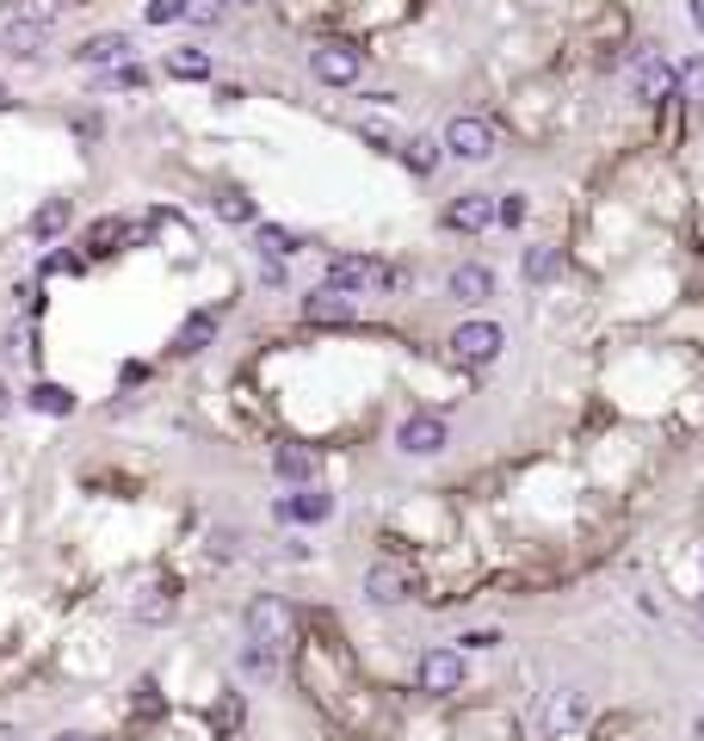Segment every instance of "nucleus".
Here are the masks:
<instances>
[{
	"instance_id": "obj_21",
	"label": "nucleus",
	"mask_w": 704,
	"mask_h": 741,
	"mask_svg": "<svg viewBox=\"0 0 704 741\" xmlns=\"http://www.w3.org/2000/svg\"><path fill=\"white\" fill-rule=\"evenodd\" d=\"M254 247H260V260H279V267H285L304 242H297L285 223H254Z\"/></svg>"
},
{
	"instance_id": "obj_32",
	"label": "nucleus",
	"mask_w": 704,
	"mask_h": 741,
	"mask_svg": "<svg viewBox=\"0 0 704 741\" xmlns=\"http://www.w3.org/2000/svg\"><path fill=\"white\" fill-rule=\"evenodd\" d=\"M680 99H692V106H704V57H692L680 69Z\"/></svg>"
},
{
	"instance_id": "obj_30",
	"label": "nucleus",
	"mask_w": 704,
	"mask_h": 741,
	"mask_svg": "<svg viewBox=\"0 0 704 741\" xmlns=\"http://www.w3.org/2000/svg\"><path fill=\"white\" fill-rule=\"evenodd\" d=\"M235 556H242V532H235V526H217V532H210V563H235Z\"/></svg>"
},
{
	"instance_id": "obj_16",
	"label": "nucleus",
	"mask_w": 704,
	"mask_h": 741,
	"mask_svg": "<svg viewBox=\"0 0 704 741\" xmlns=\"http://www.w3.org/2000/svg\"><path fill=\"white\" fill-rule=\"evenodd\" d=\"M588 717V692H575V686H556L551 699H544V729H551V736H563V729H575V723Z\"/></svg>"
},
{
	"instance_id": "obj_7",
	"label": "nucleus",
	"mask_w": 704,
	"mask_h": 741,
	"mask_svg": "<svg viewBox=\"0 0 704 741\" xmlns=\"http://www.w3.org/2000/svg\"><path fill=\"white\" fill-rule=\"evenodd\" d=\"M415 680H420V692H433V699L457 692V686H464V649H420Z\"/></svg>"
},
{
	"instance_id": "obj_40",
	"label": "nucleus",
	"mask_w": 704,
	"mask_h": 741,
	"mask_svg": "<svg viewBox=\"0 0 704 741\" xmlns=\"http://www.w3.org/2000/svg\"><path fill=\"white\" fill-rule=\"evenodd\" d=\"M0 106H7V81H0Z\"/></svg>"
},
{
	"instance_id": "obj_34",
	"label": "nucleus",
	"mask_w": 704,
	"mask_h": 741,
	"mask_svg": "<svg viewBox=\"0 0 704 741\" xmlns=\"http://www.w3.org/2000/svg\"><path fill=\"white\" fill-rule=\"evenodd\" d=\"M495 223H507V229H519V223H526V198H519V192H507V198H501Z\"/></svg>"
},
{
	"instance_id": "obj_10",
	"label": "nucleus",
	"mask_w": 704,
	"mask_h": 741,
	"mask_svg": "<svg viewBox=\"0 0 704 741\" xmlns=\"http://www.w3.org/2000/svg\"><path fill=\"white\" fill-rule=\"evenodd\" d=\"M408 593H415V575L402 569V563H371L365 569V600L371 606H402Z\"/></svg>"
},
{
	"instance_id": "obj_37",
	"label": "nucleus",
	"mask_w": 704,
	"mask_h": 741,
	"mask_svg": "<svg viewBox=\"0 0 704 741\" xmlns=\"http://www.w3.org/2000/svg\"><path fill=\"white\" fill-rule=\"evenodd\" d=\"M0 741H25V736L13 729V723H0Z\"/></svg>"
},
{
	"instance_id": "obj_22",
	"label": "nucleus",
	"mask_w": 704,
	"mask_h": 741,
	"mask_svg": "<svg viewBox=\"0 0 704 741\" xmlns=\"http://www.w3.org/2000/svg\"><path fill=\"white\" fill-rule=\"evenodd\" d=\"M25 402H32V408H38V415H75V390H62V383H50V378H38V383H32V396H25Z\"/></svg>"
},
{
	"instance_id": "obj_20",
	"label": "nucleus",
	"mask_w": 704,
	"mask_h": 741,
	"mask_svg": "<svg viewBox=\"0 0 704 741\" xmlns=\"http://www.w3.org/2000/svg\"><path fill=\"white\" fill-rule=\"evenodd\" d=\"M69 223H75V205H69V198H44V205L32 210V242H57Z\"/></svg>"
},
{
	"instance_id": "obj_9",
	"label": "nucleus",
	"mask_w": 704,
	"mask_h": 741,
	"mask_svg": "<svg viewBox=\"0 0 704 741\" xmlns=\"http://www.w3.org/2000/svg\"><path fill=\"white\" fill-rule=\"evenodd\" d=\"M44 44H50V20H38V13H13V20L0 25V50L7 57H44Z\"/></svg>"
},
{
	"instance_id": "obj_17",
	"label": "nucleus",
	"mask_w": 704,
	"mask_h": 741,
	"mask_svg": "<svg viewBox=\"0 0 704 741\" xmlns=\"http://www.w3.org/2000/svg\"><path fill=\"white\" fill-rule=\"evenodd\" d=\"M445 291H452L457 304H489V297H495V272L477 267V260H464V267H452Z\"/></svg>"
},
{
	"instance_id": "obj_24",
	"label": "nucleus",
	"mask_w": 704,
	"mask_h": 741,
	"mask_svg": "<svg viewBox=\"0 0 704 741\" xmlns=\"http://www.w3.org/2000/svg\"><path fill=\"white\" fill-rule=\"evenodd\" d=\"M526 279H532V285H551V279H563V247H551V242L526 247Z\"/></svg>"
},
{
	"instance_id": "obj_1",
	"label": "nucleus",
	"mask_w": 704,
	"mask_h": 741,
	"mask_svg": "<svg viewBox=\"0 0 704 741\" xmlns=\"http://www.w3.org/2000/svg\"><path fill=\"white\" fill-rule=\"evenodd\" d=\"M402 285L396 267H383L371 254H341V260H328V291H346V297H371V291H390Z\"/></svg>"
},
{
	"instance_id": "obj_35",
	"label": "nucleus",
	"mask_w": 704,
	"mask_h": 741,
	"mask_svg": "<svg viewBox=\"0 0 704 741\" xmlns=\"http://www.w3.org/2000/svg\"><path fill=\"white\" fill-rule=\"evenodd\" d=\"M495 643H501L495 630H464V649H495Z\"/></svg>"
},
{
	"instance_id": "obj_29",
	"label": "nucleus",
	"mask_w": 704,
	"mask_h": 741,
	"mask_svg": "<svg viewBox=\"0 0 704 741\" xmlns=\"http://www.w3.org/2000/svg\"><path fill=\"white\" fill-rule=\"evenodd\" d=\"M143 69H136V62H124V69H106V75H99V87H106V94H136V87H143Z\"/></svg>"
},
{
	"instance_id": "obj_28",
	"label": "nucleus",
	"mask_w": 704,
	"mask_h": 741,
	"mask_svg": "<svg viewBox=\"0 0 704 741\" xmlns=\"http://www.w3.org/2000/svg\"><path fill=\"white\" fill-rule=\"evenodd\" d=\"M217 217H223V223H254V198L248 192H235V186H223L217 192Z\"/></svg>"
},
{
	"instance_id": "obj_2",
	"label": "nucleus",
	"mask_w": 704,
	"mask_h": 741,
	"mask_svg": "<svg viewBox=\"0 0 704 741\" xmlns=\"http://www.w3.org/2000/svg\"><path fill=\"white\" fill-rule=\"evenodd\" d=\"M242 630H248V643L285 649V643H291V630H297V612H291L279 593H254L248 612H242Z\"/></svg>"
},
{
	"instance_id": "obj_18",
	"label": "nucleus",
	"mask_w": 704,
	"mask_h": 741,
	"mask_svg": "<svg viewBox=\"0 0 704 741\" xmlns=\"http://www.w3.org/2000/svg\"><path fill=\"white\" fill-rule=\"evenodd\" d=\"M353 316H359V304H353V297H346V291H309L304 297V322H353Z\"/></svg>"
},
{
	"instance_id": "obj_36",
	"label": "nucleus",
	"mask_w": 704,
	"mask_h": 741,
	"mask_svg": "<svg viewBox=\"0 0 704 741\" xmlns=\"http://www.w3.org/2000/svg\"><path fill=\"white\" fill-rule=\"evenodd\" d=\"M13 415V390H7V383H0V420Z\"/></svg>"
},
{
	"instance_id": "obj_3",
	"label": "nucleus",
	"mask_w": 704,
	"mask_h": 741,
	"mask_svg": "<svg viewBox=\"0 0 704 741\" xmlns=\"http://www.w3.org/2000/svg\"><path fill=\"white\" fill-rule=\"evenodd\" d=\"M439 143H445V155H452V161H495V149H501V136H495V124H489V118H477V112H457L452 124H445V136H439Z\"/></svg>"
},
{
	"instance_id": "obj_11",
	"label": "nucleus",
	"mask_w": 704,
	"mask_h": 741,
	"mask_svg": "<svg viewBox=\"0 0 704 741\" xmlns=\"http://www.w3.org/2000/svg\"><path fill=\"white\" fill-rule=\"evenodd\" d=\"M75 62L81 69H99V75H106V69H124V62H131V38H124V32H94V38L75 44Z\"/></svg>"
},
{
	"instance_id": "obj_23",
	"label": "nucleus",
	"mask_w": 704,
	"mask_h": 741,
	"mask_svg": "<svg viewBox=\"0 0 704 741\" xmlns=\"http://www.w3.org/2000/svg\"><path fill=\"white\" fill-rule=\"evenodd\" d=\"M136 618H143V625H168L173 618V588L168 581H149V588L136 593Z\"/></svg>"
},
{
	"instance_id": "obj_4",
	"label": "nucleus",
	"mask_w": 704,
	"mask_h": 741,
	"mask_svg": "<svg viewBox=\"0 0 704 741\" xmlns=\"http://www.w3.org/2000/svg\"><path fill=\"white\" fill-rule=\"evenodd\" d=\"M630 94L643 99V106H662V99L680 94V69H674L662 50H649V44H643V50L630 57Z\"/></svg>"
},
{
	"instance_id": "obj_41",
	"label": "nucleus",
	"mask_w": 704,
	"mask_h": 741,
	"mask_svg": "<svg viewBox=\"0 0 704 741\" xmlns=\"http://www.w3.org/2000/svg\"><path fill=\"white\" fill-rule=\"evenodd\" d=\"M229 7H254V0H229Z\"/></svg>"
},
{
	"instance_id": "obj_33",
	"label": "nucleus",
	"mask_w": 704,
	"mask_h": 741,
	"mask_svg": "<svg viewBox=\"0 0 704 741\" xmlns=\"http://www.w3.org/2000/svg\"><path fill=\"white\" fill-rule=\"evenodd\" d=\"M186 7H192L186 20H198V25H217L229 13V0H186Z\"/></svg>"
},
{
	"instance_id": "obj_31",
	"label": "nucleus",
	"mask_w": 704,
	"mask_h": 741,
	"mask_svg": "<svg viewBox=\"0 0 704 741\" xmlns=\"http://www.w3.org/2000/svg\"><path fill=\"white\" fill-rule=\"evenodd\" d=\"M186 13H192L186 0H149V7H143V20L149 25H180Z\"/></svg>"
},
{
	"instance_id": "obj_8",
	"label": "nucleus",
	"mask_w": 704,
	"mask_h": 741,
	"mask_svg": "<svg viewBox=\"0 0 704 741\" xmlns=\"http://www.w3.org/2000/svg\"><path fill=\"white\" fill-rule=\"evenodd\" d=\"M445 445H452V427H445L439 415H408L396 427V452L402 457H439Z\"/></svg>"
},
{
	"instance_id": "obj_12",
	"label": "nucleus",
	"mask_w": 704,
	"mask_h": 741,
	"mask_svg": "<svg viewBox=\"0 0 704 741\" xmlns=\"http://www.w3.org/2000/svg\"><path fill=\"white\" fill-rule=\"evenodd\" d=\"M501 198L495 192H464V198H452V210H445V223L457 229V235H482V229L495 223Z\"/></svg>"
},
{
	"instance_id": "obj_27",
	"label": "nucleus",
	"mask_w": 704,
	"mask_h": 741,
	"mask_svg": "<svg viewBox=\"0 0 704 741\" xmlns=\"http://www.w3.org/2000/svg\"><path fill=\"white\" fill-rule=\"evenodd\" d=\"M242 674H248V680H272V674H279V649L248 643V649H242Z\"/></svg>"
},
{
	"instance_id": "obj_5",
	"label": "nucleus",
	"mask_w": 704,
	"mask_h": 741,
	"mask_svg": "<svg viewBox=\"0 0 704 741\" xmlns=\"http://www.w3.org/2000/svg\"><path fill=\"white\" fill-rule=\"evenodd\" d=\"M309 75L322 81V87H353V81L365 75V50L346 38H328L309 50Z\"/></svg>"
},
{
	"instance_id": "obj_38",
	"label": "nucleus",
	"mask_w": 704,
	"mask_h": 741,
	"mask_svg": "<svg viewBox=\"0 0 704 741\" xmlns=\"http://www.w3.org/2000/svg\"><path fill=\"white\" fill-rule=\"evenodd\" d=\"M692 25H699V32H704V0H692Z\"/></svg>"
},
{
	"instance_id": "obj_13",
	"label": "nucleus",
	"mask_w": 704,
	"mask_h": 741,
	"mask_svg": "<svg viewBox=\"0 0 704 741\" xmlns=\"http://www.w3.org/2000/svg\"><path fill=\"white\" fill-rule=\"evenodd\" d=\"M328 514H334V494L328 489H297V494L279 501V519H285V526H322Z\"/></svg>"
},
{
	"instance_id": "obj_25",
	"label": "nucleus",
	"mask_w": 704,
	"mask_h": 741,
	"mask_svg": "<svg viewBox=\"0 0 704 741\" xmlns=\"http://www.w3.org/2000/svg\"><path fill=\"white\" fill-rule=\"evenodd\" d=\"M168 75L173 81H210V50L186 44V50H168Z\"/></svg>"
},
{
	"instance_id": "obj_26",
	"label": "nucleus",
	"mask_w": 704,
	"mask_h": 741,
	"mask_svg": "<svg viewBox=\"0 0 704 741\" xmlns=\"http://www.w3.org/2000/svg\"><path fill=\"white\" fill-rule=\"evenodd\" d=\"M439 155H445V143H439V136H415V143H402V161H408V173H415V180H427V173L439 168Z\"/></svg>"
},
{
	"instance_id": "obj_39",
	"label": "nucleus",
	"mask_w": 704,
	"mask_h": 741,
	"mask_svg": "<svg viewBox=\"0 0 704 741\" xmlns=\"http://www.w3.org/2000/svg\"><path fill=\"white\" fill-rule=\"evenodd\" d=\"M50 741H87V736H81V729H62V736H50Z\"/></svg>"
},
{
	"instance_id": "obj_14",
	"label": "nucleus",
	"mask_w": 704,
	"mask_h": 741,
	"mask_svg": "<svg viewBox=\"0 0 704 741\" xmlns=\"http://www.w3.org/2000/svg\"><path fill=\"white\" fill-rule=\"evenodd\" d=\"M272 470H279V482L316 489V476H322V457L309 452V445H279V452H272Z\"/></svg>"
},
{
	"instance_id": "obj_15",
	"label": "nucleus",
	"mask_w": 704,
	"mask_h": 741,
	"mask_svg": "<svg viewBox=\"0 0 704 741\" xmlns=\"http://www.w3.org/2000/svg\"><path fill=\"white\" fill-rule=\"evenodd\" d=\"M124 242H149V229L131 223V217H99V223L87 229V254H118Z\"/></svg>"
},
{
	"instance_id": "obj_19",
	"label": "nucleus",
	"mask_w": 704,
	"mask_h": 741,
	"mask_svg": "<svg viewBox=\"0 0 704 741\" xmlns=\"http://www.w3.org/2000/svg\"><path fill=\"white\" fill-rule=\"evenodd\" d=\"M210 341H217V309H198V316H186V322H180V334H173V353H180V359H198Z\"/></svg>"
},
{
	"instance_id": "obj_6",
	"label": "nucleus",
	"mask_w": 704,
	"mask_h": 741,
	"mask_svg": "<svg viewBox=\"0 0 704 741\" xmlns=\"http://www.w3.org/2000/svg\"><path fill=\"white\" fill-rule=\"evenodd\" d=\"M445 346H452V359H457V365H495V359H501V346H507V334H501L495 322H457Z\"/></svg>"
}]
</instances>
